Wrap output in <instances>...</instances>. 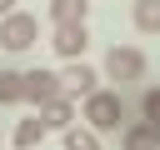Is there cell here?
I'll return each mask as SVG.
<instances>
[{"label": "cell", "mask_w": 160, "mask_h": 150, "mask_svg": "<svg viewBox=\"0 0 160 150\" xmlns=\"http://www.w3.org/2000/svg\"><path fill=\"white\" fill-rule=\"evenodd\" d=\"M95 135H110V130H120L125 125V100H120V90H90L85 95V115H80Z\"/></svg>", "instance_id": "1"}, {"label": "cell", "mask_w": 160, "mask_h": 150, "mask_svg": "<svg viewBox=\"0 0 160 150\" xmlns=\"http://www.w3.org/2000/svg\"><path fill=\"white\" fill-rule=\"evenodd\" d=\"M35 40H40V20H35V15H25V10L0 15V45H5V50L20 55V50H30Z\"/></svg>", "instance_id": "2"}, {"label": "cell", "mask_w": 160, "mask_h": 150, "mask_svg": "<svg viewBox=\"0 0 160 150\" xmlns=\"http://www.w3.org/2000/svg\"><path fill=\"white\" fill-rule=\"evenodd\" d=\"M145 75V50H135V45H115L110 55H105V80H140Z\"/></svg>", "instance_id": "3"}, {"label": "cell", "mask_w": 160, "mask_h": 150, "mask_svg": "<svg viewBox=\"0 0 160 150\" xmlns=\"http://www.w3.org/2000/svg\"><path fill=\"white\" fill-rule=\"evenodd\" d=\"M65 95V85H60V75L55 70H25V100L40 110V105H50V100H60Z\"/></svg>", "instance_id": "4"}, {"label": "cell", "mask_w": 160, "mask_h": 150, "mask_svg": "<svg viewBox=\"0 0 160 150\" xmlns=\"http://www.w3.org/2000/svg\"><path fill=\"white\" fill-rule=\"evenodd\" d=\"M50 45H55V55H60V60H80V55H85V45H90L85 20H75V25H55Z\"/></svg>", "instance_id": "5"}, {"label": "cell", "mask_w": 160, "mask_h": 150, "mask_svg": "<svg viewBox=\"0 0 160 150\" xmlns=\"http://www.w3.org/2000/svg\"><path fill=\"white\" fill-rule=\"evenodd\" d=\"M60 85H65V95H70V100H75V95L85 100L90 90H100V75H95V70H90L85 60H70V65L60 70Z\"/></svg>", "instance_id": "6"}, {"label": "cell", "mask_w": 160, "mask_h": 150, "mask_svg": "<svg viewBox=\"0 0 160 150\" xmlns=\"http://www.w3.org/2000/svg\"><path fill=\"white\" fill-rule=\"evenodd\" d=\"M35 115L45 120V130H70V125H75V100H70V95H60V100L40 105Z\"/></svg>", "instance_id": "7"}, {"label": "cell", "mask_w": 160, "mask_h": 150, "mask_svg": "<svg viewBox=\"0 0 160 150\" xmlns=\"http://www.w3.org/2000/svg\"><path fill=\"white\" fill-rule=\"evenodd\" d=\"M120 150H160L150 135V120H125L120 125Z\"/></svg>", "instance_id": "8"}, {"label": "cell", "mask_w": 160, "mask_h": 150, "mask_svg": "<svg viewBox=\"0 0 160 150\" xmlns=\"http://www.w3.org/2000/svg\"><path fill=\"white\" fill-rule=\"evenodd\" d=\"M40 140H45V120H40V115L20 120V125H15V135H10V145H15V150H35Z\"/></svg>", "instance_id": "9"}, {"label": "cell", "mask_w": 160, "mask_h": 150, "mask_svg": "<svg viewBox=\"0 0 160 150\" xmlns=\"http://www.w3.org/2000/svg\"><path fill=\"white\" fill-rule=\"evenodd\" d=\"M90 15V0H50V20L55 25H75Z\"/></svg>", "instance_id": "10"}, {"label": "cell", "mask_w": 160, "mask_h": 150, "mask_svg": "<svg viewBox=\"0 0 160 150\" xmlns=\"http://www.w3.org/2000/svg\"><path fill=\"white\" fill-rule=\"evenodd\" d=\"M25 100V70H0V105H20Z\"/></svg>", "instance_id": "11"}, {"label": "cell", "mask_w": 160, "mask_h": 150, "mask_svg": "<svg viewBox=\"0 0 160 150\" xmlns=\"http://www.w3.org/2000/svg\"><path fill=\"white\" fill-rule=\"evenodd\" d=\"M135 30L160 35V0H135Z\"/></svg>", "instance_id": "12"}, {"label": "cell", "mask_w": 160, "mask_h": 150, "mask_svg": "<svg viewBox=\"0 0 160 150\" xmlns=\"http://www.w3.org/2000/svg\"><path fill=\"white\" fill-rule=\"evenodd\" d=\"M65 135V150H100V135L90 130V125H70V130H60Z\"/></svg>", "instance_id": "13"}, {"label": "cell", "mask_w": 160, "mask_h": 150, "mask_svg": "<svg viewBox=\"0 0 160 150\" xmlns=\"http://www.w3.org/2000/svg\"><path fill=\"white\" fill-rule=\"evenodd\" d=\"M140 120H160V85H150L140 95Z\"/></svg>", "instance_id": "14"}, {"label": "cell", "mask_w": 160, "mask_h": 150, "mask_svg": "<svg viewBox=\"0 0 160 150\" xmlns=\"http://www.w3.org/2000/svg\"><path fill=\"white\" fill-rule=\"evenodd\" d=\"M10 10H15V0H0V15H10Z\"/></svg>", "instance_id": "15"}, {"label": "cell", "mask_w": 160, "mask_h": 150, "mask_svg": "<svg viewBox=\"0 0 160 150\" xmlns=\"http://www.w3.org/2000/svg\"><path fill=\"white\" fill-rule=\"evenodd\" d=\"M150 135H155V145H160V120H150Z\"/></svg>", "instance_id": "16"}]
</instances>
